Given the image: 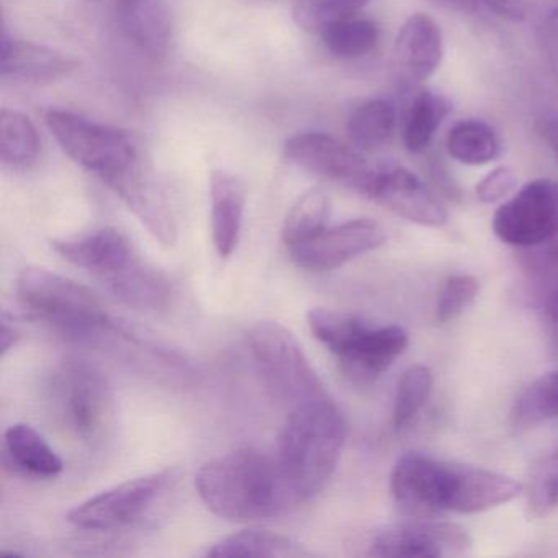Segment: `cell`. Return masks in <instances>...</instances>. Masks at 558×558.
<instances>
[{"label": "cell", "instance_id": "obj_27", "mask_svg": "<svg viewBox=\"0 0 558 558\" xmlns=\"http://www.w3.org/2000/svg\"><path fill=\"white\" fill-rule=\"evenodd\" d=\"M41 138L37 126L19 110H0V158L12 168H25L37 161Z\"/></svg>", "mask_w": 558, "mask_h": 558}, {"label": "cell", "instance_id": "obj_30", "mask_svg": "<svg viewBox=\"0 0 558 558\" xmlns=\"http://www.w3.org/2000/svg\"><path fill=\"white\" fill-rule=\"evenodd\" d=\"M329 217V198L319 189L305 192L283 220L282 241L287 247L305 243L325 230Z\"/></svg>", "mask_w": 558, "mask_h": 558}, {"label": "cell", "instance_id": "obj_39", "mask_svg": "<svg viewBox=\"0 0 558 558\" xmlns=\"http://www.w3.org/2000/svg\"><path fill=\"white\" fill-rule=\"evenodd\" d=\"M21 332L15 326L9 325L8 319L2 318V329H0V354H2V359L8 355V352L11 349H14L17 345V342L21 341Z\"/></svg>", "mask_w": 558, "mask_h": 558}, {"label": "cell", "instance_id": "obj_15", "mask_svg": "<svg viewBox=\"0 0 558 558\" xmlns=\"http://www.w3.org/2000/svg\"><path fill=\"white\" fill-rule=\"evenodd\" d=\"M367 197L421 227L439 228L449 218L446 207L426 184L400 166L378 169Z\"/></svg>", "mask_w": 558, "mask_h": 558}, {"label": "cell", "instance_id": "obj_5", "mask_svg": "<svg viewBox=\"0 0 558 558\" xmlns=\"http://www.w3.org/2000/svg\"><path fill=\"white\" fill-rule=\"evenodd\" d=\"M247 342L270 393L290 410L329 397L299 339L282 323L257 322L247 332Z\"/></svg>", "mask_w": 558, "mask_h": 558}, {"label": "cell", "instance_id": "obj_22", "mask_svg": "<svg viewBox=\"0 0 558 558\" xmlns=\"http://www.w3.org/2000/svg\"><path fill=\"white\" fill-rule=\"evenodd\" d=\"M5 462L14 472L34 478H53L64 463L40 433L27 424H14L4 434Z\"/></svg>", "mask_w": 558, "mask_h": 558}, {"label": "cell", "instance_id": "obj_32", "mask_svg": "<svg viewBox=\"0 0 558 558\" xmlns=\"http://www.w3.org/2000/svg\"><path fill=\"white\" fill-rule=\"evenodd\" d=\"M433 390V372L426 365H413L404 372L395 395L393 423L398 429L411 423L423 410Z\"/></svg>", "mask_w": 558, "mask_h": 558}, {"label": "cell", "instance_id": "obj_35", "mask_svg": "<svg viewBox=\"0 0 558 558\" xmlns=\"http://www.w3.org/2000/svg\"><path fill=\"white\" fill-rule=\"evenodd\" d=\"M532 514L545 515L558 508V449L542 460L529 486Z\"/></svg>", "mask_w": 558, "mask_h": 558}, {"label": "cell", "instance_id": "obj_25", "mask_svg": "<svg viewBox=\"0 0 558 558\" xmlns=\"http://www.w3.org/2000/svg\"><path fill=\"white\" fill-rule=\"evenodd\" d=\"M207 557H259V558H287L305 557L308 551L303 550L296 542L277 532L266 529H247L238 532L230 537L208 548Z\"/></svg>", "mask_w": 558, "mask_h": 558}, {"label": "cell", "instance_id": "obj_41", "mask_svg": "<svg viewBox=\"0 0 558 558\" xmlns=\"http://www.w3.org/2000/svg\"><path fill=\"white\" fill-rule=\"evenodd\" d=\"M434 2L442 5V8L453 9V11L465 9L470 4V0H434Z\"/></svg>", "mask_w": 558, "mask_h": 558}, {"label": "cell", "instance_id": "obj_19", "mask_svg": "<svg viewBox=\"0 0 558 558\" xmlns=\"http://www.w3.org/2000/svg\"><path fill=\"white\" fill-rule=\"evenodd\" d=\"M211 238L218 256L230 257L240 244L246 187L236 175L215 169L210 178Z\"/></svg>", "mask_w": 558, "mask_h": 558}, {"label": "cell", "instance_id": "obj_20", "mask_svg": "<svg viewBox=\"0 0 558 558\" xmlns=\"http://www.w3.org/2000/svg\"><path fill=\"white\" fill-rule=\"evenodd\" d=\"M117 19L140 50L153 57L168 53L174 25L166 0H117Z\"/></svg>", "mask_w": 558, "mask_h": 558}, {"label": "cell", "instance_id": "obj_6", "mask_svg": "<svg viewBox=\"0 0 558 558\" xmlns=\"http://www.w3.org/2000/svg\"><path fill=\"white\" fill-rule=\"evenodd\" d=\"M54 403L68 430L87 446L102 444L116 420L109 377L86 359H66L54 374Z\"/></svg>", "mask_w": 558, "mask_h": 558}, {"label": "cell", "instance_id": "obj_4", "mask_svg": "<svg viewBox=\"0 0 558 558\" xmlns=\"http://www.w3.org/2000/svg\"><path fill=\"white\" fill-rule=\"evenodd\" d=\"M19 295L25 306L61 335L93 341L120 332L93 290L44 267H27L19 276Z\"/></svg>", "mask_w": 558, "mask_h": 558}, {"label": "cell", "instance_id": "obj_17", "mask_svg": "<svg viewBox=\"0 0 558 558\" xmlns=\"http://www.w3.org/2000/svg\"><path fill=\"white\" fill-rule=\"evenodd\" d=\"M0 73L4 80L19 83L47 84L63 80L80 68V60L47 45L17 40L2 34Z\"/></svg>", "mask_w": 558, "mask_h": 558}, {"label": "cell", "instance_id": "obj_40", "mask_svg": "<svg viewBox=\"0 0 558 558\" xmlns=\"http://www.w3.org/2000/svg\"><path fill=\"white\" fill-rule=\"evenodd\" d=\"M538 133H541L542 138L547 143L548 148L554 151L555 158H557L558 161V119L541 120Z\"/></svg>", "mask_w": 558, "mask_h": 558}, {"label": "cell", "instance_id": "obj_9", "mask_svg": "<svg viewBox=\"0 0 558 558\" xmlns=\"http://www.w3.org/2000/svg\"><path fill=\"white\" fill-rule=\"evenodd\" d=\"M172 480L171 470L126 480L71 509L68 521L83 531L112 532L145 518Z\"/></svg>", "mask_w": 558, "mask_h": 558}, {"label": "cell", "instance_id": "obj_21", "mask_svg": "<svg viewBox=\"0 0 558 558\" xmlns=\"http://www.w3.org/2000/svg\"><path fill=\"white\" fill-rule=\"evenodd\" d=\"M102 286L125 305L138 310H162L172 295L171 282L151 264L136 256Z\"/></svg>", "mask_w": 558, "mask_h": 558}, {"label": "cell", "instance_id": "obj_2", "mask_svg": "<svg viewBox=\"0 0 558 558\" xmlns=\"http://www.w3.org/2000/svg\"><path fill=\"white\" fill-rule=\"evenodd\" d=\"M345 436L348 424L329 397L290 410L276 457L300 501L313 498L328 485Z\"/></svg>", "mask_w": 558, "mask_h": 558}, {"label": "cell", "instance_id": "obj_8", "mask_svg": "<svg viewBox=\"0 0 558 558\" xmlns=\"http://www.w3.org/2000/svg\"><path fill=\"white\" fill-rule=\"evenodd\" d=\"M470 465L407 453L395 463L390 489L395 501L417 518L442 512L465 514Z\"/></svg>", "mask_w": 558, "mask_h": 558}, {"label": "cell", "instance_id": "obj_26", "mask_svg": "<svg viewBox=\"0 0 558 558\" xmlns=\"http://www.w3.org/2000/svg\"><path fill=\"white\" fill-rule=\"evenodd\" d=\"M397 110L390 102L381 99L368 100L349 117V142L359 151H378L390 142L397 130Z\"/></svg>", "mask_w": 558, "mask_h": 558}, {"label": "cell", "instance_id": "obj_18", "mask_svg": "<svg viewBox=\"0 0 558 558\" xmlns=\"http://www.w3.org/2000/svg\"><path fill=\"white\" fill-rule=\"evenodd\" d=\"M442 32L429 15L414 14L395 40V66L408 83L429 80L442 61Z\"/></svg>", "mask_w": 558, "mask_h": 558}, {"label": "cell", "instance_id": "obj_34", "mask_svg": "<svg viewBox=\"0 0 558 558\" xmlns=\"http://www.w3.org/2000/svg\"><path fill=\"white\" fill-rule=\"evenodd\" d=\"M480 283L473 276H452L446 280L436 303L437 323L459 318L478 295Z\"/></svg>", "mask_w": 558, "mask_h": 558}, {"label": "cell", "instance_id": "obj_24", "mask_svg": "<svg viewBox=\"0 0 558 558\" xmlns=\"http://www.w3.org/2000/svg\"><path fill=\"white\" fill-rule=\"evenodd\" d=\"M450 104L429 90H417L404 110L401 138L408 151L417 155L433 142L444 119L449 116Z\"/></svg>", "mask_w": 558, "mask_h": 558}, {"label": "cell", "instance_id": "obj_37", "mask_svg": "<svg viewBox=\"0 0 558 558\" xmlns=\"http://www.w3.org/2000/svg\"><path fill=\"white\" fill-rule=\"evenodd\" d=\"M538 40L548 64L558 77V9L548 12L538 28Z\"/></svg>", "mask_w": 558, "mask_h": 558}, {"label": "cell", "instance_id": "obj_38", "mask_svg": "<svg viewBox=\"0 0 558 558\" xmlns=\"http://www.w3.org/2000/svg\"><path fill=\"white\" fill-rule=\"evenodd\" d=\"M483 4L509 22H522L527 17V0H482Z\"/></svg>", "mask_w": 558, "mask_h": 558}, {"label": "cell", "instance_id": "obj_23", "mask_svg": "<svg viewBox=\"0 0 558 558\" xmlns=\"http://www.w3.org/2000/svg\"><path fill=\"white\" fill-rule=\"evenodd\" d=\"M521 264L548 328L558 342V243L550 241L522 251Z\"/></svg>", "mask_w": 558, "mask_h": 558}, {"label": "cell", "instance_id": "obj_12", "mask_svg": "<svg viewBox=\"0 0 558 558\" xmlns=\"http://www.w3.org/2000/svg\"><path fill=\"white\" fill-rule=\"evenodd\" d=\"M387 241L384 227L361 218L325 228L305 243L289 247L290 259L308 272H329L349 260L377 250Z\"/></svg>", "mask_w": 558, "mask_h": 558}, {"label": "cell", "instance_id": "obj_29", "mask_svg": "<svg viewBox=\"0 0 558 558\" xmlns=\"http://www.w3.org/2000/svg\"><path fill=\"white\" fill-rule=\"evenodd\" d=\"M323 44L329 53L341 60H359L377 48L380 28L368 19H344L322 32Z\"/></svg>", "mask_w": 558, "mask_h": 558}, {"label": "cell", "instance_id": "obj_7", "mask_svg": "<svg viewBox=\"0 0 558 558\" xmlns=\"http://www.w3.org/2000/svg\"><path fill=\"white\" fill-rule=\"evenodd\" d=\"M45 122L61 149L107 185L142 161L135 138L125 130L66 110L51 109Z\"/></svg>", "mask_w": 558, "mask_h": 558}, {"label": "cell", "instance_id": "obj_11", "mask_svg": "<svg viewBox=\"0 0 558 558\" xmlns=\"http://www.w3.org/2000/svg\"><path fill=\"white\" fill-rule=\"evenodd\" d=\"M283 158L310 174L328 179L367 197L378 169L359 149L319 132L296 133L283 145Z\"/></svg>", "mask_w": 558, "mask_h": 558}, {"label": "cell", "instance_id": "obj_31", "mask_svg": "<svg viewBox=\"0 0 558 558\" xmlns=\"http://www.w3.org/2000/svg\"><path fill=\"white\" fill-rule=\"evenodd\" d=\"M511 417L515 427L558 420V371L548 372L532 381L515 400Z\"/></svg>", "mask_w": 558, "mask_h": 558}, {"label": "cell", "instance_id": "obj_36", "mask_svg": "<svg viewBox=\"0 0 558 558\" xmlns=\"http://www.w3.org/2000/svg\"><path fill=\"white\" fill-rule=\"evenodd\" d=\"M518 185V175L511 168L493 169L476 184L475 194L483 204H496L508 197Z\"/></svg>", "mask_w": 558, "mask_h": 558}, {"label": "cell", "instance_id": "obj_10", "mask_svg": "<svg viewBox=\"0 0 558 558\" xmlns=\"http://www.w3.org/2000/svg\"><path fill=\"white\" fill-rule=\"evenodd\" d=\"M493 231L519 250L541 246L558 236V182L535 179L495 211Z\"/></svg>", "mask_w": 558, "mask_h": 558}, {"label": "cell", "instance_id": "obj_33", "mask_svg": "<svg viewBox=\"0 0 558 558\" xmlns=\"http://www.w3.org/2000/svg\"><path fill=\"white\" fill-rule=\"evenodd\" d=\"M371 0H299L293 19L303 31L322 34L326 27L355 17Z\"/></svg>", "mask_w": 558, "mask_h": 558}, {"label": "cell", "instance_id": "obj_14", "mask_svg": "<svg viewBox=\"0 0 558 558\" xmlns=\"http://www.w3.org/2000/svg\"><path fill=\"white\" fill-rule=\"evenodd\" d=\"M109 187L125 202L130 211L142 221L143 227L148 228L156 240L165 246H172L178 241L174 205L165 185L143 161L116 179Z\"/></svg>", "mask_w": 558, "mask_h": 558}, {"label": "cell", "instance_id": "obj_16", "mask_svg": "<svg viewBox=\"0 0 558 558\" xmlns=\"http://www.w3.org/2000/svg\"><path fill=\"white\" fill-rule=\"evenodd\" d=\"M51 244L68 263L87 270L100 282L138 256L132 241L117 228H100L81 236L54 240Z\"/></svg>", "mask_w": 558, "mask_h": 558}, {"label": "cell", "instance_id": "obj_28", "mask_svg": "<svg viewBox=\"0 0 558 558\" xmlns=\"http://www.w3.org/2000/svg\"><path fill=\"white\" fill-rule=\"evenodd\" d=\"M447 151L460 165L485 166L501 151L498 136L482 120H463L447 135Z\"/></svg>", "mask_w": 558, "mask_h": 558}, {"label": "cell", "instance_id": "obj_1", "mask_svg": "<svg viewBox=\"0 0 558 558\" xmlns=\"http://www.w3.org/2000/svg\"><path fill=\"white\" fill-rule=\"evenodd\" d=\"M195 488L215 515L234 522L277 518L302 502L277 457L254 447L204 463Z\"/></svg>", "mask_w": 558, "mask_h": 558}, {"label": "cell", "instance_id": "obj_3", "mask_svg": "<svg viewBox=\"0 0 558 558\" xmlns=\"http://www.w3.org/2000/svg\"><path fill=\"white\" fill-rule=\"evenodd\" d=\"M308 326L357 384L380 377L408 348V332L400 326H372L352 313L315 308L308 313Z\"/></svg>", "mask_w": 558, "mask_h": 558}, {"label": "cell", "instance_id": "obj_13", "mask_svg": "<svg viewBox=\"0 0 558 558\" xmlns=\"http://www.w3.org/2000/svg\"><path fill=\"white\" fill-rule=\"evenodd\" d=\"M469 534L449 522L417 521L385 525L368 545L374 557H440L469 550Z\"/></svg>", "mask_w": 558, "mask_h": 558}]
</instances>
